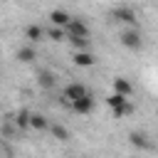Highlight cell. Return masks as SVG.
Here are the masks:
<instances>
[{"label":"cell","instance_id":"1","mask_svg":"<svg viewBox=\"0 0 158 158\" xmlns=\"http://www.w3.org/2000/svg\"><path fill=\"white\" fill-rule=\"evenodd\" d=\"M84 94H89V89H86L84 84H79V81H72V84L64 86V91H62V101H64V104H72V101L81 99Z\"/></svg>","mask_w":158,"mask_h":158},{"label":"cell","instance_id":"2","mask_svg":"<svg viewBox=\"0 0 158 158\" xmlns=\"http://www.w3.org/2000/svg\"><path fill=\"white\" fill-rule=\"evenodd\" d=\"M121 44L128 47V49H141V47H143V35H141V30H138V27L126 30V32L121 35Z\"/></svg>","mask_w":158,"mask_h":158},{"label":"cell","instance_id":"3","mask_svg":"<svg viewBox=\"0 0 158 158\" xmlns=\"http://www.w3.org/2000/svg\"><path fill=\"white\" fill-rule=\"evenodd\" d=\"M64 32H67V37H89V27H86V22L81 17H72L67 22Z\"/></svg>","mask_w":158,"mask_h":158},{"label":"cell","instance_id":"4","mask_svg":"<svg viewBox=\"0 0 158 158\" xmlns=\"http://www.w3.org/2000/svg\"><path fill=\"white\" fill-rule=\"evenodd\" d=\"M114 20L126 22V25H131V27L138 25V17H136V12H133L131 7H116V10H114Z\"/></svg>","mask_w":158,"mask_h":158},{"label":"cell","instance_id":"5","mask_svg":"<svg viewBox=\"0 0 158 158\" xmlns=\"http://www.w3.org/2000/svg\"><path fill=\"white\" fill-rule=\"evenodd\" d=\"M69 106H72L77 114H91V111H94V96H91V94H84L81 99L72 101Z\"/></svg>","mask_w":158,"mask_h":158},{"label":"cell","instance_id":"6","mask_svg":"<svg viewBox=\"0 0 158 158\" xmlns=\"http://www.w3.org/2000/svg\"><path fill=\"white\" fill-rule=\"evenodd\" d=\"M37 84H40V89H54L57 79H54V74L49 69H40L37 72Z\"/></svg>","mask_w":158,"mask_h":158},{"label":"cell","instance_id":"7","mask_svg":"<svg viewBox=\"0 0 158 158\" xmlns=\"http://www.w3.org/2000/svg\"><path fill=\"white\" fill-rule=\"evenodd\" d=\"M69 20H72V15L64 12V10H52V12H49V22H52L54 27H67Z\"/></svg>","mask_w":158,"mask_h":158},{"label":"cell","instance_id":"8","mask_svg":"<svg viewBox=\"0 0 158 158\" xmlns=\"http://www.w3.org/2000/svg\"><path fill=\"white\" fill-rule=\"evenodd\" d=\"M17 59H20L22 64H30V62H35V59H37V49H35L32 44L20 47V49H17Z\"/></svg>","mask_w":158,"mask_h":158},{"label":"cell","instance_id":"9","mask_svg":"<svg viewBox=\"0 0 158 158\" xmlns=\"http://www.w3.org/2000/svg\"><path fill=\"white\" fill-rule=\"evenodd\" d=\"M114 91H116V94H121V96H131L133 86H131V81H128V79L116 77V79H114Z\"/></svg>","mask_w":158,"mask_h":158},{"label":"cell","instance_id":"10","mask_svg":"<svg viewBox=\"0 0 158 158\" xmlns=\"http://www.w3.org/2000/svg\"><path fill=\"white\" fill-rule=\"evenodd\" d=\"M96 59H94V54L91 52H86V49H81V52H74V64L77 67H91Z\"/></svg>","mask_w":158,"mask_h":158},{"label":"cell","instance_id":"11","mask_svg":"<svg viewBox=\"0 0 158 158\" xmlns=\"http://www.w3.org/2000/svg\"><path fill=\"white\" fill-rule=\"evenodd\" d=\"M128 138H131V143H133L136 148H151V138H148L143 131H133Z\"/></svg>","mask_w":158,"mask_h":158},{"label":"cell","instance_id":"12","mask_svg":"<svg viewBox=\"0 0 158 158\" xmlns=\"http://www.w3.org/2000/svg\"><path fill=\"white\" fill-rule=\"evenodd\" d=\"M30 126L37 128V131H47V128H49V121H47V116H42V114H30Z\"/></svg>","mask_w":158,"mask_h":158},{"label":"cell","instance_id":"13","mask_svg":"<svg viewBox=\"0 0 158 158\" xmlns=\"http://www.w3.org/2000/svg\"><path fill=\"white\" fill-rule=\"evenodd\" d=\"M30 114H32V111H27V109H20V111L15 114V126H17L20 131L30 126Z\"/></svg>","mask_w":158,"mask_h":158},{"label":"cell","instance_id":"14","mask_svg":"<svg viewBox=\"0 0 158 158\" xmlns=\"http://www.w3.org/2000/svg\"><path fill=\"white\" fill-rule=\"evenodd\" d=\"M25 35H27V40H30V42H40V40L44 37V30H42L40 25H30V27L25 30Z\"/></svg>","mask_w":158,"mask_h":158},{"label":"cell","instance_id":"15","mask_svg":"<svg viewBox=\"0 0 158 158\" xmlns=\"http://www.w3.org/2000/svg\"><path fill=\"white\" fill-rule=\"evenodd\" d=\"M49 131H52L54 138H59V141H69V131H67L64 126H59V123H49Z\"/></svg>","mask_w":158,"mask_h":158},{"label":"cell","instance_id":"16","mask_svg":"<svg viewBox=\"0 0 158 158\" xmlns=\"http://www.w3.org/2000/svg\"><path fill=\"white\" fill-rule=\"evenodd\" d=\"M47 37L54 40V42H64L67 40V32H64V27H49L47 30Z\"/></svg>","mask_w":158,"mask_h":158},{"label":"cell","instance_id":"17","mask_svg":"<svg viewBox=\"0 0 158 158\" xmlns=\"http://www.w3.org/2000/svg\"><path fill=\"white\" fill-rule=\"evenodd\" d=\"M67 40L72 42V47H74L77 52H81V49L89 47V37H67Z\"/></svg>","mask_w":158,"mask_h":158},{"label":"cell","instance_id":"18","mask_svg":"<svg viewBox=\"0 0 158 158\" xmlns=\"http://www.w3.org/2000/svg\"><path fill=\"white\" fill-rule=\"evenodd\" d=\"M123 101H128V99H126V96H121V94H116V91H114V94H109V96H106V104H109V106H111V109H116V106H121V104H123Z\"/></svg>","mask_w":158,"mask_h":158},{"label":"cell","instance_id":"19","mask_svg":"<svg viewBox=\"0 0 158 158\" xmlns=\"http://www.w3.org/2000/svg\"><path fill=\"white\" fill-rule=\"evenodd\" d=\"M131 111H133V109H131V104H128V101H123L121 106H116V109H114V116H116V118H121V116H126V114H131Z\"/></svg>","mask_w":158,"mask_h":158}]
</instances>
